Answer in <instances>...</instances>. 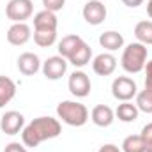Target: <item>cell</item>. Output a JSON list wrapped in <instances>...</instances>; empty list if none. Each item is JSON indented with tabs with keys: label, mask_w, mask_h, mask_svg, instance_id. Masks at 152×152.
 Instances as JSON below:
<instances>
[{
	"label": "cell",
	"mask_w": 152,
	"mask_h": 152,
	"mask_svg": "<svg viewBox=\"0 0 152 152\" xmlns=\"http://www.w3.org/2000/svg\"><path fill=\"white\" fill-rule=\"evenodd\" d=\"M62 133V126L58 118L53 117H37L28 122L21 131V142L25 147L36 149L39 143L46 140H53Z\"/></svg>",
	"instance_id": "obj_1"
},
{
	"label": "cell",
	"mask_w": 152,
	"mask_h": 152,
	"mask_svg": "<svg viewBox=\"0 0 152 152\" xmlns=\"http://www.w3.org/2000/svg\"><path fill=\"white\" fill-rule=\"evenodd\" d=\"M147 57H149V50H147L145 44H142V42H131L122 51L120 66H122V69L126 73L138 75V73H142L145 69Z\"/></svg>",
	"instance_id": "obj_2"
},
{
	"label": "cell",
	"mask_w": 152,
	"mask_h": 152,
	"mask_svg": "<svg viewBox=\"0 0 152 152\" xmlns=\"http://www.w3.org/2000/svg\"><path fill=\"white\" fill-rule=\"evenodd\" d=\"M57 115L64 124L73 126V127H81L88 120L87 106L78 101H60L57 106Z\"/></svg>",
	"instance_id": "obj_3"
},
{
	"label": "cell",
	"mask_w": 152,
	"mask_h": 152,
	"mask_svg": "<svg viewBox=\"0 0 152 152\" xmlns=\"http://www.w3.org/2000/svg\"><path fill=\"white\" fill-rule=\"evenodd\" d=\"M34 12L32 0H9L5 5V16L12 23H25Z\"/></svg>",
	"instance_id": "obj_4"
},
{
	"label": "cell",
	"mask_w": 152,
	"mask_h": 152,
	"mask_svg": "<svg viewBox=\"0 0 152 152\" xmlns=\"http://www.w3.org/2000/svg\"><path fill=\"white\" fill-rule=\"evenodd\" d=\"M112 94H113L115 99H118V101H131L138 94L136 81L133 78H129V76L115 78L113 83H112Z\"/></svg>",
	"instance_id": "obj_5"
},
{
	"label": "cell",
	"mask_w": 152,
	"mask_h": 152,
	"mask_svg": "<svg viewBox=\"0 0 152 152\" xmlns=\"http://www.w3.org/2000/svg\"><path fill=\"white\" fill-rule=\"evenodd\" d=\"M81 14H83V20H85L88 25L97 27V25H101V23L106 20L108 11H106V5H104L101 0H88V2L83 5Z\"/></svg>",
	"instance_id": "obj_6"
},
{
	"label": "cell",
	"mask_w": 152,
	"mask_h": 152,
	"mask_svg": "<svg viewBox=\"0 0 152 152\" xmlns=\"http://www.w3.org/2000/svg\"><path fill=\"white\" fill-rule=\"evenodd\" d=\"M67 87H69V92L75 96V97H87L92 90V83H90V78L87 73L83 71H75L69 76V81H67Z\"/></svg>",
	"instance_id": "obj_7"
},
{
	"label": "cell",
	"mask_w": 152,
	"mask_h": 152,
	"mask_svg": "<svg viewBox=\"0 0 152 152\" xmlns=\"http://www.w3.org/2000/svg\"><path fill=\"white\" fill-rule=\"evenodd\" d=\"M67 58L60 57V55H55V57H50L42 62V75L46 76L48 80H60L62 76L66 75L67 71Z\"/></svg>",
	"instance_id": "obj_8"
},
{
	"label": "cell",
	"mask_w": 152,
	"mask_h": 152,
	"mask_svg": "<svg viewBox=\"0 0 152 152\" xmlns=\"http://www.w3.org/2000/svg\"><path fill=\"white\" fill-rule=\"evenodd\" d=\"M23 127H25V117L20 112L11 110L0 117V129L5 134H11V136L18 134L20 131H23Z\"/></svg>",
	"instance_id": "obj_9"
},
{
	"label": "cell",
	"mask_w": 152,
	"mask_h": 152,
	"mask_svg": "<svg viewBox=\"0 0 152 152\" xmlns=\"http://www.w3.org/2000/svg\"><path fill=\"white\" fill-rule=\"evenodd\" d=\"M32 37V30L27 23H12L7 30V41L12 46H23Z\"/></svg>",
	"instance_id": "obj_10"
},
{
	"label": "cell",
	"mask_w": 152,
	"mask_h": 152,
	"mask_svg": "<svg viewBox=\"0 0 152 152\" xmlns=\"http://www.w3.org/2000/svg\"><path fill=\"white\" fill-rule=\"evenodd\" d=\"M92 69L94 73L99 76H110L117 69V58L112 53H99L94 62H92Z\"/></svg>",
	"instance_id": "obj_11"
},
{
	"label": "cell",
	"mask_w": 152,
	"mask_h": 152,
	"mask_svg": "<svg viewBox=\"0 0 152 152\" xmlns=\"http://www.w3.org/2000/svg\"><path fill=\"white\" fill-rule=\"evenodd\" d=\"M41 67H42V64H41L39 57L32 51H25V53H21L18 57V69H20L21 75L34 76Z\"/></svg>",
	"instance_id": "obj_12"
},
{
	"label": "cell",
	"mask_w": 152,
	"mask_h": 152,
	"mask_svg": "<svg viewBox=\"0 0 152 152\" xmlns=\"http://www.w3.org/2000/svg\"><path fill=\"white\" fill-rule=\"evenodd\" d=\"M90 120H92L96 126H99V127H108V126L113 124L115 112L110 106H106V104H97V106H94L92 112H90Z\"/></svg>",
	"instance_id": "obj_13"
},
{
	"label": "cell",
	"mask_w": 152,
	"mask_h": 152,
	"mask_svg": "<svg viewBox=\"0 0 152 152\" xmlns=\"http://www.w3.org/2000/svg\"><path fill=\"white\" fill-rule=\"evenodd\" d=\"M57 25L58 20L51 11L42 9L34 16V30H57Z\"/></svg>",
	"instance_id": "obj_14"
},
{
	"label": "cell",
	"mask_w": 152,
	"mask_h": 152,
	"mask_svg": "<svg viewBox=\"0 0 152 152\" xmlns=\"http://www.w3.org/2000/svg\"><path fill=\"white\" fill-rule=\"evenodd\" d=\"M90 58H92V48L83 41V42L75 50V53L67 58V62L73 64L75 67H85V66L90 62Z\"/></svg>",
	"instance_id": "obj_15"
},
{
	"label": "cell",
	"mask_w": 152,
	"mask_h": 152,
	"mask_svg": "<svg viewBox=\"0 0 152 152\" xmlns=\"http://www.w3.org/2000/svg\"><path fill=\"white\" fill-rule=\"evenodd\" d=\"M138 113H140V110H138L136 104H133L131 101H122V103L117 106V110H115V117H117L120 122H126V124L134 122V120L138 118Z\"/></svg>",
	"instance_id": "obj_16"
},
{
	"label": "cell",
	"mask_w": 152,
	"mask_h": 152,
	"mask_svg": "<svg viewBox=\"0 0 152 152\" xmlns=\"http://www.w3.org/2000/svg\"><path fill=\"white\" fill-rule=\"evenodd\" d=\"M99 44L106 51H117L124 46V37H122V34H118L115 30H108L99 36Z\"/></svg>",
	"instance_id": "obj_17"
},
{
	"label": "cell",
	"mask_w": 152,
	"mask_h": 152,
	"mask_svg": "<svg viewBox=\"0 0 152 152\" xmlns=\"http://www.w3.org/2000/svg\"><path fill=\"white\" fill-rule=\"evenodd\" d=\"M16 96V83L9 76L0 75V108H4L7 103H11Z\"/></svg>",
	"instance_id": "obj_18"
},
{
	"label": "cell",
	"mask_w": 152,
	"mask_h": 152,
	"mask_svg": "<svg viewBox=\"0 0 152 152\" xmlns=\"http://www.w3.org/2000/svg\"><path fill=\"white\" fill-rule=\"evenodd\" d=\"M81 42H83V39L80 36H76V34H69V36L62 37V41L58 42V55L64 57V58H69Z\"/></svg>",
	"instance_id": "obj_19"
},
{
	"label": "cell",
	"mask_w": 152,
	"mask_h": 152,
	"mask_svg": "<svg viewBox=\"0 0 152 152\" xmlns=\"http://www.w3.org/2000/svg\"><path fill=\"white\" fill-rule=\"evenodd\" d=\"M134 37L138 39V42L152 46V20H143L138 21L134 27Z\"/></svg>",
	"instance_id": "obj_20"
},
{
	"label": "cell",
	"mask_w": 152,
	"mask_h": 152,
	"mask_svg": "<svg viewBox=\"0 0 152 152\" xmlns=\"http://www.w3.org/2000/svg\"><path fill=\"white\" fill-rule=\"evenodd\" d=\"M57 41V30H34V42L41 48H50Z\"/></svg>",
	"instance_id": "obj_21"
},
{
	"label": "cell",
	"mask_w": 152,
	"mask_h": 152,
	"mask_svg": "<svg viewBox=\"0 0 152 152\" xmlns=\"http://www.w3.org/2000/svg\"><path fill=\"white\" fill-rule=\"evenodd\" d=\"M122 152H145V143L140 134H129L122 142Z\"/></svg>",
	"instance_id": "obj_22"
},
{
	"label": "cell",
	"mask_w": 152,
	"mask_h": 152,
	"mask_svg": "<svg viewBox=\"0 0 152 152\" xmlns=\"http://www.w3.org/2000/svg\"><path fill=\"white\" fill-rule=\"evenodd\" d=\"M136 108L143 113H152V92L142 90L136 94Z\"/></svg>",
	"instance_id": "obj_23"
},
{
	"label": "cell",
	"mask_w": 152,
	"mask_h": 152,
	"mask_svg": "<svg viewBox=\"0 0 152 152\" xmlns=\"http://www.w3.org/2000/svg\"><path fill=\"white\" fill-rule=\"evenodd\" d=\"M42 5L46 11H51V12H57L60 9H64L66 5V0H42Z\"/></svg>",
	"instance_id": "obj_24"
},
{
	"label": "cell",
	"mask_w": 152,
	"mask_h": 152,
	"mask_svg": "<svg viewBox=\"0 0 152 152\" xmlns=\"http://www.w3.org/2000/svg\"><path fill=\"white\" fill-rule=\"evenodd\" d=\"M145 90H151L152 92V60H149L145 64Z\"/></svg>",
	"instance_id": "obj_25"
},
{
	"label": "cell",
	"mask_w": 152,
	"mask_h": 152,
	"mask_svg": "<svg viewBox=\"0 0 152 152\" xmlns=\"http://www.w3.org/2000/svg\"><path fill=\"white\" fill-rule=\"evenodd\" d=\"M140 136H142V140H143V143H145V145H147V143H151V142H152V122H149L147 126H143V129H142Z\"/></svg>",
	"instance_id": "obj_26"
},
{
	"label": "cell",
	"mask_w": 152,
	"mask_h": 152,
	"mask_svg": "<svg viewBox=\"0 0 152 152\" xmlns=\"http://www.w3.org/2000/svg\"><path fill=\"white\" fill-rule=\"evenodd\" d=\"M4 152H28V151H27L25 145H21V143H18V142H11V143L5 145Z\"/></svg>",
	"instance_id": "obj_27"
},
{
	"label": "cell",
	"mask_w": 152,
	"mask_h": 152,
	"mask_svg": "<svg viewBox=\"0 0 152 152\" xmlns=\"http://www.w3.org/2000/svg\"><path fill=\"white\" fill-rule=\"evenodd\" d=\"M97 152H122V151H120L117 145H113V143H104Z\"/></svg>",
	"instance_id": "obj_28"
},
{
	"label": "cell",
	"mask_w": 152,
	"mask_h": 152,
	"mask_svg": "<svg viewBox=\"0 0 152 152\" xmlns=\"http://www.w3.org/2000/svg\"><path fill=\"white\" fill-rule=\"evenodd\" d=\"M122 4L124 5H127V7H140L142 4H143V0H122Z\"/></svg>",
	"instance_id": "obj_29"
},
{
	"label": "cell",
	"mask_w": 152,
	"mask_h": 152,
	"mask_svg": "<svg viewBox=\"0 0 152 152\" xmlns=\"http://www.w3.org/2000/svg\"><path fill=\"white\" fill-rule=\"evenodd\" d=\"M147 14H149V18L152 20V0L147 2Z\"/></svg>",
	"instance_id": "obj_30"
},
{
	"label": "cell",
	"mask_w": 152,
	"mask_h": 152,
	"mask_svg": "<svg viewBox=\"0 0 152 152\" xmlns=\"http://www.w3.org/2000/svg\"><path fill=\"white\" fill-rule=\"evenodd\" d=\"M145 152H152V142H151V143H147V145H145Z\"/></svg>",
	"instance_id": "obj_31"
}]
</instances>
